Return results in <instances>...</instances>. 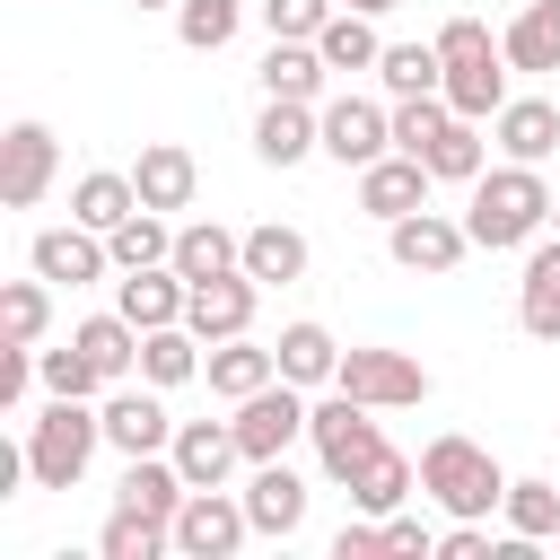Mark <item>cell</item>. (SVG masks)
<instances>
[{
	"label": "cell",
	"instance_id": "obj_16",
	"mask_svg": "<svg viewBox=\"0 0 560 560\" xmlns=\"http://www.w3.org/2000/svg\"><path fill=\"white\" fill-rule=\"evenodd\" d=\"M254 306H262V280H254V271H219V280H192L184 324H192L201 341H228V332H254Z\"/></svg>",
	"mask_w": 560,
	"mask_h": 560
},
{
	"label": "cell",
	"instance_id": "obj_12",
	"mask_svg": "<svg viewBox=\"0 0 560 560\" xmlns=\"http://www.w3.org/2000/svg\"><path fill=\"white\" fill-rule=\"evenodd\" d=\"M175 429H184V420H166V402H158V385H149V376L105 394V446H114V455H166V446H175Z\"/></svg>",
	"mask_w": 560,
	"mask_h": 560
},
{
	"label": "cell",
	"instance_id": "obj_45",
	"mask_svg": "<svg viewBox=\"0 0 560 560\" xmlns=\"http://www.w3.org/2000/svg\"><path fill=\"white\" fill-rule=\"evenodd\" d=\"M385 551H402V560L420 551V560H429V551H438V525L411 516V508H394V516H385Z\"/></svg>",
	"mask_w": 560,
	"mask_h": 560
},
{
	"label": "cell",
	"instance_id": "obj_40",
	"mask_svg": "<svg viewBox=\"0 0 560 560\" xmlns=\"http://www.w3.org/2000/svg\"><path fill=\"white\" fill-rule=\"evenodd\" d=\"M158 551H175V525H158L140 508H114L96 534V560H158Z\"/></svg>",
	"mask_w": 560,
	"mask_h": 560
},
{
	"label": "cell",
	"instance_id": "obj_46",
	"mask_svg": "<svg viewBox=\"0 0 560 560\" xmlns=\"http://www.w3.org/2000/svg\"><path fill=\"white\" fill-rule=\"evenodd\" d=\"M341 9H368V18H385V9H402V0H341Z\"/></svg>",
	"mask_w": 560,
	"mask_h": 560
},
{
	"label": "cell",
	"instance_id": "obj_8",
	"mask_svg": "<svg viewBox=\"0 0 560 560\" xmlns=\"http://www.w3.org/2000/svg\"><path fill=\"white\" fill-rule=\"evenodd\" d=\"M245 542H254V516H245L236 490H192L175 508V551L184 560H236Z\"/></svg>",
	"mask_w": 560,
	"mask_h": 560
},
{
	"label": "cell",
	"instance_id": "obj_11",
	"mask_svg": "<svg viewBox=\"0 0 560 560\" xmlns=\"http://www.w3.org/2000/svg\"><path fill=\"white\" fill-rule=\"evenodd\" d=\"M385 254H394L402 271H420V280H446V271L472 254V236H464V219H446V210H411V219L385 228Z\"/></svg>",
	"mask_w": 560,
	"mask_h": 560
},
{
	"label": "cell",
	"instance_id": "obj_34",
	"mask_svg": "<svg viewBox=\"0 0 560 560\" xmlns=\"http://www.w3.org/2000/svg\"><path fill=\"white\" fill-rule=\"evenodd\" d=\"M315 52H324L332 70H376V61H385V35H376L368 9H332L324 35H315Z\"/></svg>",
	"mask_w": 560,
	"mask_h": 560
},
{
	"label": "cell",
	"instance_id": "obj_23",
	"mask_svg": "<svg viewBox=\"0 0 560 560\" xmlns=\"http://www.w3.org/2000/svg\"><path fill=\"white\" fill-rule=\"evenodd\" d=\"M131 184H140V210H192L201 166H192V149H184V140H149V149H140V166H131Z\"/></svg>",
	"mask_w": 560,
	"mask_h": 560
},
{
	"label": "cell",
	"instance_id": "obj_42",
	"mask_svg": "<svg viewBox=\"0 0 560 560\" xmlns=\"http://www.w3.org/2000/svg\"><path fill=\"white\" fill-rule=\"evenodd\" d=\"M35 376H44V394H105V376H96V359L79 350V341H61V350H35Z\"/></svg>",
	"mask_w": 560,
	"mask_h": 560
},
{
	"label": "cell",
	"instance_id": "obj_7",
	"mask_svg": "<svg viewBox=\"0 0 560 560\" xmlns=\"http://www.w3.org/2000/svg\"><path fill=\"white\" fill-rule=\"evenodd\" d=\"M306 420H315V402H306V385H289V376H271L262 394H245V402H236V446H245V464L289 455V446L306 438Z\"/></svg>",
	"mask_w": 560,
	"mask_h": 560
},
{
	"label": "cell",
	"instance_id": "obj_37",
	"mask_svg": "<svg viewBox=\"0 0 560 560\" xmlns=\"http://www.w3.org/2000/svg\"><path fill=\"white\" fill-rule=\"evenodd\" d=\"M245 9L254 0H175V44L184 52H219V44H236Z\"/></svg>",
	"mask_w": 560,
	"mask_h": 560
},
{
	"label": "cell",
	"instance_id": "obj_21",
	"mask_svg": "<svg viewBox=\"0 0 560 560\" xmlns=\"http://www.w3.org/2000/svg\"><path fill=\"white\" fill-rule=\"evenodd\" d=\"M490 140H499V158L542 166V158L560 149V105H551V96H508V105L490 114Z\"/></svg>",
	"mask_w": 560,
	"mask_h": 560
},
{
	"label": "cell",
	"instance_id": "obj_18",
	"mask_svg": "<svg viewBox=\"0 0 560 560\" xmlns=\"http://www.w3.org/2000/svg\"><path fill=\"white\" fill-rule=\"evenodd\" d=\"M166 455H175V472H184L192 490H228V472L245 464V446H236V420H184Z\"/></svg>",
	"mask_w": 560,
	"mask_h": 560
},
{
	"label": "cell",
	"instance_id": "obj_35",
	"mask_svg": "<svg viewBox=\"0 0 560 560\" xmlns=\"http://www.w3.org/2000/svg\"><path fill=\"white\" fill-rule=\"evenodd\" d=\"M420 166H429L438 184H472V175L490 166V140H481V122H472V114H455V122H446V131L420 149Z\"/></svg>",
	"mask_w": 560,
	"mask_h": 560
},
{
	"label": "cell",
	"instance_id": "obj_17",
	"mask_svg": "<svg viewBox=\"0 0 560 560\" xmlns=\"http://www.w3.org/2000/svg\"><path fill=\"white\" fill-rule=\"evenodd\" d=\"M236 499H245V516H254V534H271V542H289V534L306 525V481L289 472V455H271V464H254Z\"/></svg>",
	"mask_w": 560,
	"mask_h": 560
},
{
	"label": "cell",
	"instance_id": "obj_4",
	"mask_svg": "<svg viewBox=\"0 0 560 560\" xmlns=\"http://www.w3.org/2000/svg\"><path fill=\"white\" fill-rule=\"evenodd\" d=\"M105 446V411H88L79 394H52L35 420H26V464H35V490H79V472L96 464Z\"/></svg>",
	"mask_w": 560,
	"mask_h": 560
},
{
	"label": "cell",
	"instance_id": "obj_48",
	"mask_svg": "<svg viewBox=\"0 0 560 560\" xmlns=\"http://www.w3.org/2000/svg\"><path fill=\"white\" fill-rule=\"evenodd\" d=\"M551 228H560V192H551Z\"/></svg>",
	"mask_w": 560,
	"mask_h": 560
},
{
	"label": "cell",
	"instance_id": "obj_30",
	"mask_svg": "<svg viewBox=\"0 0 560 560\" xmlns=\"http://www.w3.org/2000/svg\"><path fill=\"white\" fill-rule=\"evenodd\" d=\"M271 350H280V376H289V385H306V394L341 376V341H332L324 324H306V315H298V324H280V341H271Z\"/></svg>",
	"mask_w": 560,
	"mask_h": 560
},
{
	"label": "cell",
	"instance_id": "obj_2",
	"mask_svg": "<svg viewBox=\"0 0 560 560\" xmlns=\"http://www.w3.org/2000/svg\"><path fill=\"white\" fill-rule=\"evenodd\" d=\"M508 481L516 472H499V455L481 446V438H429L420 446V499H438V516H481L490 525V508L508 499Z\"/></svg>",
	"mask_w": 560,
	"mask_h": 560
},
{
	"label": "cell",
	"instance_id": "obj_5",
	"mask_svg": "<svg viewBox=\"0 0 560 560\" xmlns=\"http://www.w3.org/2000/svg\"><path fill=\"white\" fill-rule=\"evenodd\" d=\"M306 446H315V464H324V481L341 490L368 455H385V429H376V402H359V394H324L315 402V420H306Z\"/></svg>",
	"mask_w": 560,
	"mask_h": 560
},
{
	"label": "cell",
	"instance_id": "obj_20",
	"mask_svg": "<svg viewBox=\"0 0 560 560\" xmlns=\"http://www.w3.org/2000/svg\"><path fill=\"white\" fill-rule=\"evenodd\" d=\"M254 79H262V96H298V105H324V79H332V61L315 52V35H271V52L254 61Z\"/></svg>",
	"mask_w": 560,
	"mask_h": 560
},
{
	"label": "cell",
	"instance_id": "obj_28",
	"mask_svg": "<svg viewBox=\"0 0 560 560\" xmlns=\"http://www.w3.org/2000/svg\"><path fill=\"white\" fill-rule=\"evenodd\" d=\"M175 271H184V280L245 271V236H236V228H219V219H184V228H175Z\"/></svg>",
	"mask_w": 560,
	"mask_h": 560
},
{
	"label": "cell",
	"instance_id": "obj_31",
	"mask_svg": "<svg viewBox=\"0 0 560 560\" xmlns=\"http://www.w3.org/2000/svg\"><path fill=\"white\" fill-rule=\"evenodd\" d=\"M131 210H140V184H131V175H114V166H96V175H79V184H70V219H79V228H96V236H114Z\"/></svg>",
	"mask_w": 560,
	"mask_h": 560
},
{
	"label": "cell",
	"instance_id": "obj_14",
	"mask_svg": "<svg viewBox=\"0 0 560 560\" xmlns=\"http://www.w3.org/2000/svg\"><path fill=\"white\" fill-rule=\"evenodd\" d=\"M26 262H35L52 289H88V280H105V271H114V245H105L96 228H79V219H70V228H44V236L26 245Z\"/></svg>",
	"mask_w": 560,
	"mask_h": 560
},
{
	"label": "cell",
	"instance_id": "obj_33",
	"mask_svg": "<svg viewBox=\"0 0 560 560\" xmlns=\"http://www.w3.org/2000/svg\"><path fill=\"white\" fill-rule=\"evenodd\" d=\"M245 271H254L262 289H289V280H306V236H298V228H280V219L245 228Z\"/></svg>",
	"mask_w": 560,
	"mask_h": 560
},
{
	"label": "cell",
	"instance_id": "obj_27",
	"mask_svg": "<svg viewBox=\"0 0 560 560\" xmlns=\"http://www.w3.org/2000/svg\"><path fill=\"white\" fill-rule=\"evenodd\" d=\"M341 490H350V508H359V516H394V508H411V490H420V464L385 446V455H368V464H359Z\"/></svg>",
	"mask_w": 560,
	"mask_h": 560
},
{
	"label": "cell",
	"instance_id": "obj_13",
	"mask_svg": "<svg viewBox=\"0 0 560 560\" xmlns=\"http://www.w3.org/2000/svg\"><path fill=\"white\" fill-rule=\"evenodd\" d=\"M254 158L262 166H306V158H324V114L315 105H298V96H262V114H254Z\"/></svg>",
	"mask_w": 560,
	"mask_h": 560
},
{
	"label": "cell",
	"instance_id": "obj_22",
	"mask_svg": "<svg viewBox=\"0 0 560 560\" xmlns=\"http://www.w3.org/2000/svg\"><path fill=\"white\" fill-rule=\"evenodd\" d=\"M114 306H122L140 332H158V324H184L192 280H184L175 262H149V271H122V280H114Z\"/></svg>",
	"mask_w": 560,
	"mask_h": 560
},
{
	"label": "cell",
	"instance_id": "obj_6",
	"mask_svg": "<svg viewBox=\"0 0 560 560\" xmlns=\"http://www.w3.org/2000/svg\"><path fill=\"white\" fill-rule=\"evenodd\" d=\"M332 385L359 394V402H376V411H411V402H429V368H420L411 350H385V341H350Z\"/></svg>",
	"mask_w": 560,
	"mask_h": 560
},
{
	"label": "cell",
	"instance_id": "obj_36",
	"mask_svg": "<svg viewBox=\"0 0 560 560\" xmlns=\"http://www.w3.org/2000/svg\"><path fill=\"white\" fill-rule=\"evenodd\" d=\"M499 516H508V534H525V542H551V534H560V481H542V472H516V481H508V499H499Z\"/></svg>",
	"mask_w": 560,
	"mask_h": 560
},
{
	"label": "cell",
	"instance_id": "obj_25",
	"mask_svg": "<svg viewBox=\"0 0 560 560\" xmlns=\"http://www.w3.org/2000/svg\"><path fill=\"white\" fill-rule=\"evenodd\" d=\"M192 499V481L175 472V455H122V481H114V508H140L158 525H175V508Z\"/></svg>",
	"mask_w": 560,
	"mask_h": 560
},
{
	"label": "cell",
	"instance_id": "obj_10",
	"mask_svg": "<svg viewBox=\"0 0 560 560\" xmlns=\"http://www.w3.org/2000/svg\"><path fill=\"white\" fill-rule=\"evenodd\" d=\"M52 175H61V140H52V122H9L0 131V201L9 210H35L44 192H52Z\"/></svg>",
	"mask_w": 560,
	"mask_h": 560
},
{
	"label": "cell",
	"instance_id": "obj_29",
	"mask_svg": "<svg viewBox=\"0 0 560 560\" xmlns=\"http://www.w3.org/2000/svg\"><path fill=\"white\" fill-rule=\"evenodd\" d=\"M70 341L96 359V376H105V385H122V376L140 368V324H131L122 306H114V315H79V324H70Z\"/></svg>",
	"mask_w": 560,
	"mask_h": 560
},
{
	"label": "cell",
	"instance_id": "obj_3",
	"mask_svg": "<svg viewBox=\"0 0 560 560\" xmlns=\"http://www.w3.org/2000/svg\"><path fill=\"white\" fill-rule=\"evenodd\" d=\"M429 44H438V61H446V105L472 114V122H490V114L508 105V44H499L481 18H446Z\"/></svg>",
	"mask_w": 560,
	"mask_h": 560
},
{
	"label": "cell",
	"instance_id": "obj_43",
	"mask_svg": "<svg viewBox=\"0 0 560 560\" xmlns=\"http://www.w3.org/2000/svg\"><path fill=\"white\" fill-rule=\"evenodd\" d=\"M332 9H341V0H254V18H262L271 35H324Z\"/></svg>",
	"mask_w": 560,
	"mask_h": 560
},
{
	"label": "cell",
	"instance_id": "obj_26",
	"mask_svg": "<svg viewBox=\"0 0 560 560\" xmlns=\"http://www.w3.org/2000/svg\"><path fill=\"white\" fill-rule=\"evenodd\" d=\"M201 359H210V341H201L192 324H158V332H140V376H149L158 394L192 385V376H201Z\"/></svg>",
	"mask_w": 560,
	"mask_h": 560
},
{
	"label": "cell",
	"instance_id": "obj_38",
	"mask_svg": "<svg viewBox=\"0 0 560 560\" xmlns=\"http://www.w3.org/2000/svg\"><path fill=\"white\" fill-rule=\"evenodd\" d=\"M114 271H149V262H175V228H166V210H131L114 236Z\"/></svg>",
	"mask_w": 560,
	"mask_h": 560
},
{
	"label": "cell",
	"instance_id": "obj_1",
	"mask_svg": "<svg viewBox=\"0 0 560 560\" xmlns=\"http://www.w3.org/2000/svg\"><path fill=\"white\" fill-rule=\"evenodd\" d=\"M472 201H464V236L481 245V254H516V245H534L542 228H551V184H542V166H481L472 184H464Z\"/></svg>",
	"mask_w": 560,
	"mask_h": 560
},
{
	"label": "cell",
	"instance_id": "obj_19",
	"mask_svg": "<svg viewBox=\"0 0 560 560\" xmlns=\"http://www.w3.org/2000/svg\"><path fill=\"white\" fill-rule=\"evenodd\" d=\"M516 324L534 341H560V228L525 245V271H516Z\"/></svg>",
	"mask_w": 560,
	"mask_h": 560
},
{
	"label": "cell",
	"instance_id": "obj_41",
	"mask_svg": "<svg viewBox=\"0 0 560 560\" xmlns=\"http://www.w3.org/2000/svg\"><path fill=\"white\" fill-rule=\"evenodd\" d=\"M376 79H385V96H438L446 88V61H438V44H385Z\"/></svg>",
	"mask_w": 560,
	"mask_h": 560
},
{
	"label": "cell",
	"instance_id": "obj_9",
	"mask_svg": "<svg viewBox=\"0 0 560 560\" xmlns=\"http://www.w3.org/2000/svg\"><path fill=\"white\" fill-rule=\"evenodd\" d=\"M315 114H324V158L350 166V175L394 149V105H376V96H324Z\"/></svg>",
	"mask_w": 560,
	"mask_h": 560
},
{
	"label": "cell",
	"instance_id": "obj_44",
	"mask_svg": "<svg viewBox=\"0 0 560 560\" xmlns=\"http://www.w3.org/2000/svg\"><path fill=\"white\" fill-rule=\"evenodd\" d=\"M26 385H44V376H35V350H26V341H0V411H18Z\"/></svg>",
	"mask_w": 560,
	"mask_h": 560
},
{
	"label": "cell",
	"instance_id": "obj_15",
	"mask_svg": "<svg viewBox=\"0 0 560 560\" xmlns=\"http://www.w3.org/2000/svg\"><path fill=\"white\" fill-rule=\"evenodd\" d=\"M429 184H438V175H429L420 158H402V149H385L376 166H359V210L394 228V219H411V210H429Z\"/></svg>",
	"mask_w": 560,
	"mask_h": 560
},
{
	"label": "cell",
	"instance_id": "obj_47",
	"mask_svg": "<svg viewBox=\"0 0 560 560\" xmlns=\"http://www.w3.org/2000/svg\"><path fill=\"white\" fill-rule=\"evenodd\" d=\"M131 9H175V0H131Z\"/></svg>",
	"mask_w": 560,
	"mask_h": 560
},
{
	"label": "cell",
	"instance_id": "obj_32",
	"mask_svg": "<svg viewBox=\"0 0 560 560\" xmlns=\"http://www.w3.org/2000/svg\"><path fill=\"white\" fill-rule=\"evenodd\" d=\"M499 44H508V70H560V0H525Z\"/></svg>",
	"mask_w": 560,
	"mask_h": 560
},
{
	"label": "cell",
	"instance_id": "obj_39",
	"mask_svg": "<svg viewBox=\"0 0 560 560\" xmlns=\"http://www.w3.org/2000/svg\"><path fill=\"white\" fill-rule=\"evenodd\" d=\"M44 324H52V280H44V271H35V280H9V289H0V341L44 350Z\"/></svg>",
	"mask_w": 560,
	"mask_h": 560
},
{
	"label": "cell",
	"instance_id": "obj_24",
	"mask_svg": "<svg viewBox=\"0 0 560 560\" xmlns=\"http://www.w3.org/2000/svg\"><path fill=\"white\" fill-rule=\"evenodd\" d=\"M201 376H210V394H219V402H245V394H262V385L280 376V350H262L254 332H228V341H210Z\"/></svg>",
	"mask_w": 560,
	"mask_h": 560
}]
</instances>
